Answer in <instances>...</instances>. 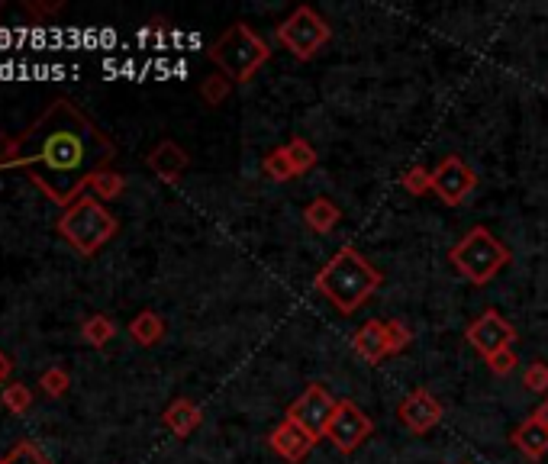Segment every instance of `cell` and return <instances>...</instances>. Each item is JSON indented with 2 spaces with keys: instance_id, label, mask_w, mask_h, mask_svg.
<instances>
[{
  "instance_id": "cell-32",
  "label": "cell",
  "mask_w": 548,
  "mask_h": 464,
  "mask_svg": "<svg viewBox=\"0 0 548 464\" xmlns=\"http://www.w3.org/2000/svg\"><path fill=\"white\" fill-rule=\"evenodd\" d=\"M532 416H536L542 426H548V397H545V400H542V403L536 406V413H532Z\"/></svg>"
},
{
  "instance_id": "cell-12",
  "label": "cell",
  "mask_w": 548,
  "mask_h": 464,
  "mask_svg": "<svg viewBox=\"0 0 548 464\" xmlns=\"http://www.w3.org/2000/svg\"><path fill=\"white\" fill-rule=\"evenodd\" d=\"M313 445H316L313 435L304 432L297 423H291V419H281V423L268 432V448L287 464H300L313 452Z\"/></svg>"
},
{
  "instance_id": "cell-8",
  "label": "cell",
  "mask_w": 548,
  "mask_h": 464,
  "mask_svg": "<svg viewBox=\"0 0 548 464\" xmlns=\"http://www.w3.org/2000/svg\"><path fill=\"white\" fill-rule=\"evenodd\" d=\"M374 432V419L358 406L355 400H339L333 423L326 429V439L333 442V448L339 455H352L358 452Z\"/></svg>"
},
{
  "instance_id": "cell-29",
  "label": "cell",
  "mask_w": 548,
  "mask_h": 464,
  "mask_svg": "<svg viewBox=\"0 0 548 464\" xmlns=\"http://www.w3.org/2000/svg\"><path fill=\"white\" fill-rule=\"evenodd\" d=\"M523 387L529 394H548V365L545 361H532L523 371Z\"/></svg>"
},
{
  "instance_id": "cell-2",
  "label": "cell",
  "mask_w": 548,
  "mask_h": 464,
  "mask_svg": "<svg viewBox=\"0 0 548 464\" xmlns=\"http://www.w3.org/2000/svg\"><path fill=\"white\" fill-rule=\"evenodd\" d=\"M313 287L320 290L342 316H352L355 310H362V303L371 300L374 290L381 287V271L374 268L355 245H342L320 268Z\"/></svg>"
},
{
  "instance_id": "cell-33",
  "label": "cell",
  "mask_w": 548,
  "mask_h": 464,
  "mask_svg": "<svg viewBox=\"0 0 548 464\" xmlns=\"http://www.w3.org/2000/svg\"><path fill=\"white\" fill-rule=\"evenodd\" d=\"M0 464H4V461H0Z\"/></svg>"
},
{
  "instance_id": "cell-19",
  "label": "cell",
  "mask_w": 548,
  "mask_h": 464,
  "mask_svg": "<svg viewBox=\"0 0 548 464\" xmlns=\"http://www.w3.org/2000/svg\"><path fill=\"white\" fill-rule=\"evenodd\" d=\"M117 336V326H113V319L104 316V313H94L81 323V339L94 345V348H104L110 345V339Z\"/></svg>"
},
{
  "instance_id": "cell-27",
  "label": "cell",
  "mask_w": 548,
  "mask_h": 464,
  "mask_svg": "<svg viewBox=\"0 0 548 464\" xmlns=\"http://www.w3.org/2000/svg\"><path fill=\"white\" fill-rule=\"evenodd\" d=\"M384 326H387V355H400L403 348L413 342L410 326L403 323V319H391V323H384Z\"/></svg>"
},
{
  "instance_id": "cell-13",
  "label": "cell",
  "mask_w": 548,
  "mask_h": 464,
  "mask_svg": "<svg viewBox=\"0 0 548 464\" xmlns=\"http://www.w3.org/2000/svg\"><path fill=\"white\" fill-rule=\"evenodd\" d=\"M146 165L149 171L155 174L158 181H165V184H178L181 181V174L187 171V165H191V158H187V152L181 149L178 142H158L155 149L146 155Z\"/></svg>"
},
{
  "instance_id": "cell-14",
  "label": "cell",
  "mask_w": 548,
  "mask_h": 464,
  "mask_svg": "<svg viewBox=\"0 0 548 464\" xmlns=\"http://www.w3.org/2000/svg\"><path fill=\"white\" fill-rule=\"evenodd\" d=\"M352 352L362 361H368V365H381V361L387 358V326L381 323V319H368L365 326L355 329Z\"/></svg>"
},
{
  "instance_id": "cell-15",
  "label": "cell",
  "mask_w": 548,
  "mask_h": 464,
  "mask_svg": "<svg viewBox=\"0 0 548 464\" xmlns=\"http://www.w3.org/2000/svg\"><path fill=\"white\" fill-rule=\"evenodd\" d=\"M513 445L523 452L529 461H539L548 455V426H542L536 416L523 419L516 429H513Z\"/></svg>"
},
{
  "instance_id": "cell-5",
  "label": "cell",
  "mask_w": 548,
  "mask_h": 464,
  "mask_svg": "<svg viewBox=\"0 0 548 464\" xmlns=\"http://www.w3.org/2000/svg\"><path fill=\"white\" fill-rule=\"evenodd\" d=\"M449 261L468 284L484 287L510 265V249L487 226H474L468 229L465 239H458L452 245Z\"/></svg>"
},
{
  "instance_id": "cell-26",
  "label": "cell",
  "mask_w": 548,
  "mask_h": 464,
  "mask_svg": "<svg viewBox=\"0 0 548 464\" xmlns=\"http://www.w3.org/2000/svg\"><path fill=\"white\" fill-rule=\"evenodd\" d=\"M4 406H7V410L10 413H26V410H30V406H33V390L30 387H26V384H7L4 387Z\"/></svg>"
},
{
  "instance_id": "cell-6",
  "label": "cell",
  "mask_w": 548,
  "mask_h": 464,
  "mask_svg": "<svg viewBox=\"0 0 548 464\" xmlns=\"http://www.w3.org/2000/svg\"><path fill=\"white\" fill-rule=\"evenodd\" d=\"M329 36H333L329 23L307 4L297 7L291 17L278 26V42L297 58V62H310V58L329 42Z\"/></svg>"
},
{
  "instance_id": "cell-28",
  "label": "cell",
  "mask_w": 548,
  "mask_h": 464,
  "mask_svg": "<svg viewBox=\"0 0 548 464\" xmlns=\"http://www.w3.org/2000/svg\"><path fill=\"white\" fill-rule=\"evenodd\" d=\"M4 464H49V458L39 452V448L33 442H20V445H13L10 452L0 458Z\"/></svg>"
},
{
  "instance_id": "cell-30",
  "label": "cell",
  "mask_w": 548,
  "mask_h": 464,
  "mask_svg": "<svg viewBox=\"0 0 548 464\" xmlns=\"http://www.w3.org/2000/svg\"><path fill=\"white\" fill-rule=\"evenodd\" d=\"M484 361H487V371H490V374H497V377L513 374V371H516V365H519V358H516L513 348H503V352L490 355V358H484Z\"/></svg>"
},
{
  "instance_id": "cell-21",
  "label": "cell",
  "mask_w": 548,
  "mask_h": 464,
  "mask_svg": "<svg viewBox=\"0 0 548 464\" xmlns=\"http://www.w3.org/2000/svg\"><path fill=\"white\" fill-rule=\"evenodd\" d=\"M262 171L268 174V178H271L274 184H284V181L297 178V174H294V165H291V158H287V149H284V145H281V149H271V152L265 155Z\"/></svg>"
},
{
  "instance_id": "cell-23",
  "label": "cell",
  "mask_w": 548,
  "mask_h": 464,
  "mask_svg": "<svg viewBox=\"0 0 548 464\" xmlns=\"http://www.w3.org/2000/svg\"><path fill=\"white\" fill-rule=\"evenodd\" d=\"M284 149H287V158H291V165H294V174H307L316 165V152L304 136H294Z\"/></svg>"
},
{
  "instance_id": "cell-24",
  "label": "cell",
  "mask_w": 548,
  "mask_h": 464,
  "mask_svg": "<svg viewBox=\"0 0 548 464\" xmlns=\"http://www.w3.org/2000/svg\"><path fill=\"white\" fill-rule=\"evenodd\" d=\"M39 387H42V394H49V397H62V394H68V387H71V377H68V371L65 368H46L39 374Z\"/></svg>"
},
{
  "instance_id": "cell-1",
  "label": "cell",
  "mask_w": 548,
  "mask_h": 464,
  "mask_svg": "<svg viewBox=\"0 0 548 464\" xmlns=\"http://www.w3.org/2000/svg\"><path fill=\"white\" fill-rule=\"evenodd\" d=\"M113 158L117 145L104 136V129L71 100L59 97L17 139L10 162L20 165L52 203L71 207L88 191L94 174L110 168Z\"/></svg>"
},
{
  "instance_id": "cell-22",
  "label": "cell",
  "mask_w": 548,
  "mask_h": 464,
  "mask_svg": "<svg viewBox=\"0 0 548 464\" xmlns=\"http://www.w3.org/2000/svg\"><path fill=\"white\" fill-rule=\"evenodd\" d=\"M400 187L410 197H426V194H432V171L423 168V165H413V168H407L400 174Z\"/></svg>"
},
{
  "instance_id": "cell-7",
  "label": "cell",
  "mask_w": 548,
  "mask_h": 464,
  "mask_svg": "<svg viewBox=\"0 0 548 464\" xmlns=\"http://www.w3.org/2000/svg\"><path fill=\"white\" fill-rule=\"evenodd\" d=\"M339 400L329 394L323 384H310L304 394H300L291 406H287V416L291 423H297L304 432H310L316 442L326 439V429L333 423V413H336Z\"/></svg>"
},
{
  "instance_id": "cell-20",
  "label": "cell",
  "mask_w": 548,
  "mask_h": 464,
  "mask_svg": "<svg viewBox=\"0 0 548 464\" xmlns=\"http://www.w3.org/2000/svg\"><path fill=\"white\" fill-rule=\"evenodd\" d=\"M88 191L104 203V200H117L123 191H126V178L120 171H110V168H104V171H97L94 178H91V184H88Z\"/></svg>"
},
{
  "instance_id": "cell-25",
  "label": "cell",
  "mask_w": 548,
  "mask_h": 464,
  "mask_svg": "<svg viewBox=\"0 0 548 464\" xmlns=\"http://www.w3.org/2000/svg\"><path fill=\"white\" fill-rule=\"evenodd\" d=\"M229 87H233V81L226 75H210V78H204V84H200V97H204L210 107H220L229 97Z\"/></svg>"
},
{
  "instance_id": "cell-10",
  "label": "cell",
  "mask_w": 548,
  "mask_h": 464,
  "mask_svg": "<svg viewBox=\"0 0 548 464\" xmlns=\"http://www.w3.org/2000/svg\"><path fill=\"white\" fill-rule=\"evenodd\" d=\"M465 339L474 352H481L484 358L503 352V348H513L516 342V329L503 319L497 310H484L474 323L465 329Z\"/></svg>"
},
{
  "instance_id": "cell-9",
  "label": "cell",
  "mask_w": 548,
  "mask_h": 464,
  "mask_svg": "<svg viewBox=\"0 0 548 464\" xmlns=\"http://www.w3.org/2000/svg\"><path fill=\"white\" fill-rule=\"evenodd\" d=\"M474 187H478V174H474V168L468 162H461L458 155L442 158L439 168L432 171V194H436L445 207L465 203Z\"/></svg>"
},
{
  "instance_id": "cell-4",
  "label": "cell",
  "mask_w": 548,
  "mask_h": 464,
  "mask_svg": "<svg viewBox=\"0 0 548 464\" xmlns=\"http://www.w3.org/2000/svg\"><path fill=\"white\" fill-rule=\"evenodd\" d=\"M268 58H271L268 42L258 36L249 23H233L210 46V62L220 68V75H226L236 84L252 81L255 71L268 65Z\"/></svg>"
},
{
  "instance_id": "cell-18",
  "label": "cell",
  "mask_w": 548,
  "mask_h": 464,
  "mask_svg": "<svg viewBox=\"0 0 548 464\" xmlns=\"http://www.w3.org/2000/svg\"><path fill=\"white\" fill-rule=\"evenodd\" d=\"M129 336H133L136 345L142 348H152L165 339V319L158 316L155 310H142L129 319Z\"/></svg>"
},
{
  "instance_id": "cell-11",
  "label": "cell",
  "mask_w": 548,
  "mask_h": 464,
  "mask_svg": "<svg viewBox=\"0 0 548 464\" xmlns=\"http://www.w3.org/2000/svg\"><path fill=\"white\" fill-rule=\"evenodd\" d=\"M397 416H400V423L407 426L410 432L426 435V432H432L442 423V403L432 397L426 387H416V390H410V394L400 400Z\"/></svg>"
},
{
  "instance_id": "cell-3",
  "label": "cell",
  "mask_w": 548,
  "mask_h": 464,
  "mask_svg": "<svg viewBox=\"0 0 548 464\" xmlns=\"http://www.w3.org/2000/svg\"><path fill=\"white\" fill-rule=\"evenodd\" d=\"M117 216H113L104 203H100L94 194H81L71 207L62 210L59 216V232H62V239L75 249L78 255L84 258H91L97 255L104 245L117 236Z\"/></svg>"
},
{
  "instance_id": "cell-31",
  "label": "cell",
  "mask_w": 548,
  "mask_h": 464,
  "mask_svg": "<svg viewBox=\"0 0 548 464\" xmlns=\"http://www.w3.org/2000/svg\"><path fill=\"white\" fill-rule=\"evenodd\" d=\"M10 371H13V361L4 355V352H0V384H4L7 381V377H10Z\"/></svg>"
},
{
  "instance_id": "cell-16",
  "label": "cell",
  "mask_w": 548,
  "mask_h": 464,
  "mask_svg": "<svg viewBox=\"0 0 548 464\" xmlns=\"http://www.w3.org/2000/svg\"><path fill=\"white\" fill-rule=\"evenodd\" d=\"M200 419H204V413H200V406L194 400H187V397H178V400H171L165 406V413H162V423L178 435V439H187L197 426H200Z\"/></svg>"
},
{
  "instance_id": "cell-17",
  "label": "cell",
  "mask_w": 548,
  "mask_h": 464,
  "mask_svg": "<svg viewBox=\"0 0 548 464\" xmlns=\"http://www.w3.org/2000/svg\"><path fill=\"white\" fill-rule=\"evenodd\" d=\"M342 220V210L339 203L333 197H313L307 207H304V223L320 232V236H326V232H333Z\"/></svg>"
}]
</instances>
